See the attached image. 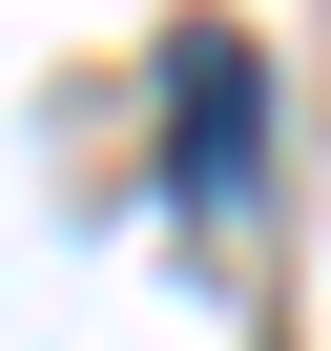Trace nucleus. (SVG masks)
<instances>
[{
	"label": "nucleus",
	"mask_w": 331,
	"mask_h": 351,
	"mask_svg": "<svg viewBox=\"0 0 331 351\" xmlns=\"http://www.w3.org/2000/svg\"><path fill=\"white\" fill-rule=\"evenodd\" d=\"M166 145H187V165H166V186H187L207 228L269 186V62L228 42V21H187V42H166Z\"/></svg>",
	"instance_id": "obj_1"
}]
</instances>
